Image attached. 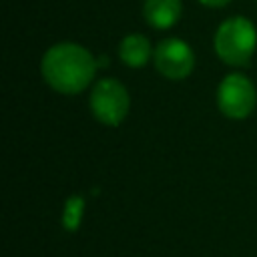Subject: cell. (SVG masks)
Masks as SVG:
<instances>
[{
    "label": "cell",
    "mask_w": 257,
    "mask_h": 257,
    "mask_svg": "<svg viewBox=\"0 0 257 257\" xmlns=\"http://www.w3.org/2000/svg\"><path fill=\"white\" fill-rule=\"evenodd\" d=\"M257 102V90L253 82L243 74H227L217 88V104L229 118H245L253 112Z\"/></svg>",
    "instance_id": "obj_4"
},
{
    "label": "cell",
    "mask_w": 257,
    "mask_h": 257,
    "mask_svg": "<svg viewBox=\"0 0 257 257\" xmlns=\"http://www.w3.org/2000/svg\"><path fill=\"white\" fill-rule=\"evenodd\" d=\"M82 207H84V201L80 197H70L64 205V215H62V223L66 229L74 231L82 219Z\"/></svg>",
    "instance_id": "obj_8"
},
{
    "label": "cell",
    "mask_w": 257,
    "mask_h": 257,
    "mask_svg": "<svg viewBox=\"0 0 257 257\" xmlns=\"http://www.w3.org/2000/svg\"><path fill=\"white\" fill-rule=\"evenodd\" d=\"M157 70L169 80H183L193 72L195 54L181 38H165L153 52Z\"/></svg>",
    "instance_id": "obj_5"
},
{
    "label": "cell",
    "mask_w": 257,
    "mask_h": 257,
    "mask_svg": "<svg viewBox=\"0 0 257 257\" xmlns=\"http://www.w3.org/2000/svg\"><path fill=\"white\" fill-rule=\"evenodd\" d=\"M128 90L116 78H102L94 84L90 94V110L102 124L118 126L128 114Z\"/></svg>",
    "instance_id": "obj_3"
},
{
    "label": "cell",
    "mask_w": 257,
    "mask_h": 257,
    "mask_svg": "<svg viewBox=\"0 0 257 257\" xmlns=\"http://www.w3.org/2000/svg\"><path fill=\"white\" fill-rule=\"evenodd\" d=\"M257 46V30L243 16L221 22L215 32V50L219 58L231 66H243L251 60Z\"/></svg>",
    "instance_id": "obj_2"
},
{
    "label": "cell",
    "mask_w": 257,
    "mask_h": 257,
    "mask_svg": "<svg viewBox=\"0 0 257 257\" xmlns=\"http://www.w3.org/2000/svg\"><path fill=\"white\" fill-rule=\"evenodd\" d=\"M96 70L92 54L74 42H60L50 46L42 56L44 80L62 94H76L84 90Z\"/></svg>",
    "instance_id": "obj_1"
},
{
    "label": "cell",
    "mask_w": 257,
    "mask_h": 257,
    "mask_svg": "<svg viewBox=\"0 0 257 257\" xmlns=\"http://www.w3.org/2000/svg\"><path fill=\"white\" fill-rule=\"evenodd\" d=\"M181 0H145V20L159 30L171 28L181 18Z\"/></svg>",
    "instance_id": "obj_6"
},
{
    "label": "cell",
    "mask_w": 257,
    "mask_h": 257,
    "mask_svg": "<svg viewBox=\"0 0 257 257\" xmlns=\"http://www.w3.org/2000/svg\"><path fill=\"white\" fill-rule=\"evenodd\" d=\"M120 60L131 68H141L151 58V44L143 34H128L118 44Z\"/></svg>",
    "instance_id": "obj_7"
},
{
    "label": "cell",
    "mask_w": 257,
    "mask_h": 257,
    "mask_svg": "<svg viewBox=\"0 0 257 257\" xmlns=\"http://www.w3.org/2000/svg\"><path fill=\"white\" fill-rule=\"evenodd\" d=\"M199 2L205 4V6H209V8H221V6L229 4L231 0H199Z\"/></svg>",
    "instance_id": "obj_9"
}]
</instances>
